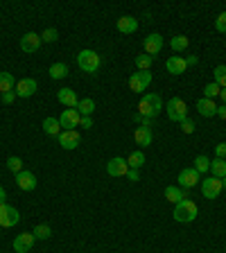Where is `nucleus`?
<instances>
[{"label":"nucleus","mask_w":226,"mask_h":253,"mask_svg":"<svg viewBox=\"0 0 226 253\" xmlns=\"http://www.w3.org/2000/svg\"><path fill=\"white\" fill-rule=\"evenodd\" d=\"M0 91L2 93L16 91V79H14L11 72H0Z\"/></svg>","instance_id":"nucleus-24"},{"label":"nucleus","mask_w":226,"mask_h":253,"mask_svg":"<svg viewBox=\"0 0 226 253\" xmlns=\"http://www.w3.org/2000/svg\"><path fill=\"white\" fill-rule=\"evenodd\" d=\"M79 122H81V115L77 108H66L64 113L59 115V124L64 129H75V127H79Z\"/></svg>","instance_id":"nucleus-11"},{"label":"nucleus","mask_w":226,"mask_h":253,"mask_svg":"<svg viewBox=\"0 0 226 253\" xmlns=\"http://www.w3.org/2000/svg\"><path fill=\"white\" fill-rule=\"evenodd\" d=\"M38 48H41V36H38V34L27 32L25 36L21 38V50H23V52L32 54V52H37Z\"/></svg>","instance_id":"nucleus-14"},{"label":"nucleus","mask_w":226,"mask_h":253,"mask_svg":"<svg viewBox=\"0 0 226 253\" xmlns=\"http://www.w3.org/2000/svg\"><path fill=\"white\" fill-rule=\"evenodd\" d=\"M43 131H45L48 136H57V138H59V134H61L59 120H57V118H45V120H43Z\"/></svg>","instance_id":"nucleus-26"},{"label":"nucleus","mask_w":226,"mask_h":253,"mask_svg":"<svg viewBox=\"0 0 226 253\" xmlns=\"http://www.w3.org/2000/svg\"><path fill=\"white\" fill-rule=\"evenodd\" d=\"M50 79H66L68 77V66L66 64H52L48 70Z\"/></svg>","instance_id":"nucleus-27"},{"label":"nucleus","mask_w":226,"mask_h":253,"mask_svg":"<svg viewBox=\"0 0 226 253\" xmlns=\"http://www.w3.org/2000/svg\"><path fill=\"white\" fill-rule=\"evenodd\" d=\"M165 68H167V72H170V75H183V72L188 70V64H186V59H183V57H177V54H174V57H170V59H167Z\"/></svg>","instance_id":"nucleus-18"},{"label":"nucleus","mask_w":226,"mask_h":253,"mask_svg":"<svg viewBox=\"0 0 226 253\" xmlns=\"http://www.w3.org/2000/svg\"><path fill=\"white\" fill-rule=\"evenodd\" d=\"M57 97H59V102L68 108H77V104H79V100H77V95H75L73 88H61V91L57 93Z\"/></svg>","instance_id":"nucleus-22"},{"label":"nucleus","mask_w":226,"mask_h":253,"mask_svg":"<svg viewBox=\"0 0 226 253\" xmlns=\"http://www.w3.org/2000/svg\"><path fill=\"white\" fill-rule=\"evenodd\" d=\"M208 170H210V161L204 156V154H199V156L194 158V172L201 177V174H206Z\"/></svg>","instance_id":"nucleus-30"},{"label":"nucleus","mask_w":226,"mask_h":253,"mask_svg":"<svg viewBox=\"0 0 226 253\" xmlns=\"http://www.w3.org/2000/svg\"><path fill=\"white\" fill-rule=\"evenodd\" d=\"M194 127H197V124H194L190 118H186V120H183V122H181V131H183V134H192V131H194Z\"/></svg>","instance_id":"nucleus-39"},{"label":"nucleus","mask_w":226,"mask_h":253,"mask_svg":"<svg viewBox=\"0 0 226 253\" xmlns=\"http://www.w3.org/2000/svg\"><path fill=\"white\" fill-rule=\"evenodd\" d=\"M215 154H217V158H226V143L215 145Z\"/></svg>","instance_id":"nucleus-41"},{"label":"nucleus","mask_w":226,"mask_h":253,"mask_svg":"<svg viewBox=\"0 0 226 253\" xmlns=\"http://www.w3.org/2000/svg\"><path fill=\"white\" fill-rule=\"evenodd\" d=\"M37 88H38V84H37V79H21V81H16V97H23V100H27V97H32L34 93H37Z\"/></svg>","instance_id":"nucleus-12"},{"label":"nucleus","mask_w":226,"mask_h":253,"mask_svg":"<svg viewBox=\"0 0 226 253\" xmlns=\"http://www.w3.org/2000/svg\"><path fill=\"white\" fill-rule=\"evenodd\" d=\"M213 75H215V84L220 88H226V66H217L213 70Z\"/></svg>","instance_id":"nucleus-33"},{"label":"nucleus","mask_w":226,"mask_h":253,"mask_svg":"<svg viewBox=\"0 0 226 253\" xmlns=\"http://www.w3.org/2000/svg\"><path fill=\"white\" fill-rule=\"evenodd\" d=\"M79 143H81V136L77 134L75 129H64L59 134V145L64 147V149H77L79 147Z\"/></svg>","instance_id":"nucleus-9"},{"label":"nucleus","mask_w":226,"mask_h":253,"mask_svg":"<svg viewBox=\"0 0 226 253\" xmlns=\"http://www.w3.org/2000/svg\"><path fill=\"white\" fill-rule=\"evenodd\" d=\"M5 199H7V192H5V188H2V185H0V206L5 204Z\"/></svg>","instance_id":"nucleus-45"},{"label":"nucleus","mask_w":226,"mask_h":253,"mask_svg":"<svg viewBox=\"0 0 226 253\" xmlns=\"http://www.w3.org/2000/svg\"><path fill=\"white\" fill-rule=\"evenodd\" d=\"M143 48H145V54H150V57H154V54L161 52L163 48V36L161 34H150V36H145V41H143Z\"/></svg>","instance_id":"nucleus-13"},{"label":"nucleus","mask_w":226,"mask_h":253,"mask_svg":"<svg viewBox=\"0 0 226 253\" xmlns=\"http://www.w3.org/2000/svg\"><path fill=\"white\" fill-rule=\"evenodd\" d=\"M57 38H59V32H57L54 27H48V30L41 34V41H45V43H54Z\"/></svg>","instance_id":"nucleus-36"},{"label":"nucleus","mask_w":226,"mask_h":253,"mask_svg":"<svg viewBox=\"0 0 226 253\" xmlns=\"http://www.w3.org/2000/svg\"><path fill=\"white\" fill-rule=\"evenodd\" d=\"M210 172L215 179H224L226 177V161L224 158H215V161H210Z\"/></svg>","instance_id":"nucleus-29"},{"label":"nucleus","mask_w":226,"mask_h":253,"mask_svg":"<svg viewBox=\"0 0 226 253\" xmlns=\"http://www.w3.org/2000/svg\"><path fill=\"white\" fill-rule=\"evenodd\" d=\"M165 199L170 201V204H179V201L188 199V190L179 188V185H167L165 188Z\"/></svg>","instance_id":"nucleus-21"},{"label":"nucleus","mask_w":226,"mask_h":253,"mask_svg":"<svg viewBox=\"0 0 226 253\" xmlns=\"http://www.w3.org/2000/svg\"><path fill=\"white\" fill-rule=\"evenodd\" d=\"M16 185H18L21 190H25V192H30V190L37 188V177H34L32 172L23 170V172L16 174Z\"/></svg>","instance_id":"nucleus-17"},{"label":"nucleus","mask_w":226,"mask_h":253,"mask_svg":"<svg viewBox=\"0 0 226 253\" xmlns=\"http://www.w3.org/2000/svg\"><path fill=\"white\" fill-rule=\"evenodd\" d=\"M201 183V194H204L206 199H217L222 194V179H215V177H208L204 179V181H199Z\"/></svg>","instance_id":"nucleus-6"},{"label":"nucleus","mask_w":226,"mask_h":253,"mask_svg":"<svg viewBox=\"0 0 226 253\" xmlns=\"http://www.w3.org/2000/svg\"><path fill=\"white\" fill-rule=\"evenodd\" d=\"M177 181H179V188L190 190V188H194V185H199L201 179H199V174L194 172V167H186V170H181V172H179Z\"/></svg>","instance_id":"nucleus-8"},{"label":"nucleus","mask_w":226,"mask_h":253,"mask_svg":"<svg viewBox=\"0 0 226 253\" xmlns=\"http://www.w3.org/2000/svg\"><path fill=\"white\" fill-rule=\"evenodd\" d=\"M151 84V72L150 70H138L129 77V88L131 93H145Z\"/></svg>","instance_id":"nucleus-5"},{"label":"nucleus","mask_w":226,"mask_h":253,"mask_svg":"<svg viewBox=\"0 0 226 253\" xmlns=\"http://www.w3.org/2000/svg\"><path fill=\"white\" fill-rule=\"evenodd\" d=\"M197 111H199L201 118H213V115H217L215 100H208V97H201V100H197Z\"/></svg>","instance_id":"nucleus-16"},{"label":"nucleus","mask_w":226,"mask_h":253,"mask_svg":"<svg viewBox=\"0 0 226 253\" xmlns=\"http://www.w3.org/2000/svg\"><path fill=\"white\" fill-rule=\"evenodd\" d=\"M222 188H224V190H226V177H224V179H222Z\"/></svg>","instance_id":"nucleus-48"},{"label":"nucleus","mask_w":226,"mask_h":253,"mask_svg":"<svg viewBox=\"0 0 226 253\" xmlns=\"http://www.w3.org/2000/svg\"><path fill=\"white\" fill-rule=\"evenodd\" d=\"M115 27H118L120 34H134L136 30H138V21H136L134 16H120Z\"/></svg>","instance_id":"nucleus-19"},{"label":"nucleus","mask_w":226,"mask_h":253,"mask_svg":"<svg viewBox=\"0 0 226 253\" xmlns=\"http://www.w3.org/2000/svg\"><path fill=\"white\" fill-rule=\"evenodd\" d=\"M79 127H84V129H91V127H93V118H81Z\"/></svg>","instance_id":"nucleus-43"},{"label":"nucleus","mask_w":226,"mask_h":253,"mask_svg":"<svg viewBox=\"0 0 226 253\" xmlns=\"http://www.w3.org/2000/svg\"><path fill=\"white\" fill-rule=\"evenodd\" d=\"M151 64H154V57H150V54H138L136 57V68L138 70H150Z\"/></svg>","instance_id":"nucleus-32"},{"label":"nucleus","mask_w":226,"mask_h":253,"mask_svg":"<svg viewBox=\"0 0 226 253\" xmlns=\"http://www.w3.org/2000/svg\"><path fill=\"white\" fill-rule=\"evenodd\" d=\"M217 115H220L222 120H226V104H222V107H217Z\"/></svg>","instance_id":"nucleus-44"},{"label":"nucleus","mask_w":226,"mask_h":253,"mask_svg":"<svg viewBox=\"0 0 226 253\" xmlns=\"http://www.w3.org/2000/svg\"><path fill=\"white\" fill-rule=\"evenodd\" d=\"M220 93H222V88L217 86L215 81H213V84H206V86H204V97H208V100H215V97H220Z\"/></svg>","instance_id":"nucleus-34"},{"label":"nucleus","mask_w":226,"mask_h":253,"mask_svg":"<svg viewBox=\"0 0 226 253\" xmlns=\"http://www.w3.org/2000/svg\"><path fill=\"white\" fill-rule=\"evenodd\" d=\"M77 111H79L81 118H91V115L95 113V100H91V97H84V100H79V104H77Z\"/></svg>","instance_id":"nucleus-23"},{"label":"nucleus","mask_w":226,"mask_h":253,"mask_svg":"<svg viewBox=\"0 0 226 253\" xmlns=\"http://www.w3.org/2000/svg\"><path fill=\"white\" fill-rule=\"evenodd\" d=\"M127 165H129V170H140L145 165V151H131L129 158H127Z\"/></svg>","instance_id":"nucleus-25"},{"label":"nucleus","mask_w":226,"mask_h":253,"mask_svg":"<svg viewBox=\"0 0 226 253\" xmlns=\"http://www.w3.org/2000/svg\"><path fill=\"white\" fill-rule=\"evenodd\" d=\"M167 118L174 120V122H183V120L188 118V104L183 102L181 97L167 100Z\"/></svg>","instance_id":"nucleus-4"},{"label":"nucleus","mask_w":226,"mask_h":253,"mask_svg":"<svg viewBox=\"0 0 226 253\" xmlns=\"http://www.w3.org/2000/svg\"><path fill=\"white\" fill-rule=\"evenodd\" d=\"M77 66H79L84 72L95 75L97 70H100V66H102V57H100L95 50H81V52L77 54Z\"/></svg>","instance_id":"nucleus-3"},{"label":"nucleus","mask_w":226,"mask_h":253,"mask_svg":"<svg viewBox=\"0 0 226 253\" xmlns=\"http://www.w3.org/2000/svg\"><path fill=\"white\" fill-rule=\"evenodd\" d=\"M131 120H134V122H138L140 127H147V129H151V122H154V120H150V118H145V115H140L138 111H136L134 115H131Z\"/></svg>","instance_id":"nucleus-37"},{"label":"nucleus","mask_w":226,"mask_h":253,"mask_svg":"<svg viewBox=\"0 0 226 253\" xmlns=\"http://www.w3.org/2000/svg\"><path fill=\"white\" fill-rule=\"evenodd\" d=\"M18 221H21V213H18L16 208H11V206H7V204L0 206V226L11 228V226H16Z\"/></svg>","instance_id":"nucleus-7"},{"label":"nucleus","mask_w":226,"mask_h":253,"mask_svg":"<svg viewBox=\"0 0 226 253\" xmlns=\"http://www.w3.org/2000/svg\"><path fill=\"white\" fill-rule=\"evenodd\" d=\"M32 235L37 237V240H48L50 235H52V228L48 226V224H37L32 231Z\"/></svg>","instance_id":"nucleus-31"},{"label":"nucleus","mask_w":226,"mask_h":253,"mask_svg":"<svg viewBox=\"0 0 226 253\" xmlns=\"http://www.w3.org/2000/svg\"><path fill=\"white\" fill-rule=\"evenodd\" d=\"M34 240H37V237H34L32 233H21V235H16L14 237V251L16 253H27L30 249H32Z\"/></svg>","instance_id":"nucleus-15"},{"label":"nucleus","mask_w":226,"mask_h":253,"mask_svg":"<svg viewBox=\"0 0 226 253\" xmlns=\"http://www.w3.org/2000/svg\"><path fill=\"white\" fill-rule=\"evenodd\" d=\"M127 179H129L131 183H136V181H140V177H138V170H129V172H127Z\"/></svg>","instance_id":"nucleus-42"},{"label":"nucleus","mask_w":226,"mask_h":253,"mask_svg":"<svg viewBox=\"0 0 226 253\" xmlns=\"http://www.w3.org/2000/svg\"><path fill=\"white\" fill-rule=\"evenodd\" d=\"M107 172H109V177H127V172H129V165H127V158L113 156L111 161L107 163Z\"/></svg>","instance_id":"nucleus-10"},{"label":"nucleus","mask_w":226,"mask_h":253,"mask_svg":"<svg viewBox=\"0 0 226 253\" xmlns=\"http://www.w3.org/2000/svg\"><path fill=\"white\" fill-rule=\"evenodd\" d=\"M220 97H222V102L226 104V88H222V93H220Z\"/></svg>","instance_id":"nucleus-47"},{"label":"nucleus","mask_w":226,"mask_h":253,"mask_svg":"<svg viewBox=\"0 0 226 253\" xmlns=\"http://www.w3.org/2000/svg\"><path fill=\"white\" fill-rule=\"evenodd\" d=\"M134 140H136V145H140L143 149H145V147L151 145L154 134H151V129H147V127H138V129L134 131Z\"/></svg>","instance_id":"nucleus-20"},{"label":"nucleus","mask_w":226,"mask_h":253,"mask_svg":"<svg viewBox=\"0 0 226 253\" xmlns=\"http://www.w3.org/2000/svg\"><path fill=\"white\" fill-rule=\"evenodd\" d=\"M0 100H2V104H14L16 93H14V91H11V93H2V95H0Z\"/></svg>","instance_id":"nucleus-40"},{"label":"nucleus","mask_w":226,"mask_h":253,"mask_svg":"<svg viewBox=\"0 0 226 253\" xmlns=\"http://www.w3.org/2000/svg\"><path fill=\"white\" fill-rule=\"evenodd\" d=\"M197 61H199V59H197V57H188V59H186V64H188V66H194V64H197Z\"/></svg>","instance_id":"nucleus-46"},{"label":"nucleus","mask_w":226,"mask_h":253,"mask_svg":"<svg viewBox=\"0 0 226 253\" xmlns=\"http://www.w3.org/2000/svg\"><path fill=\"white\" fill-rule=\"evenodd\" d=\"M197 204L194 201H190V199H183V201H179V204H174V213H172V217L177 221H181V224H190V221H194L197 219Z\"/></svg>","instance_id":"nucleus-2"},{"label":"nucleus","mask_w":226,"mask_h":253,"mask_svg":"<svg viewBox=\"0 0 226 253\" xmlns=\"http://www.w3.org/2000/svg\"><path fill=\"white\" fill-rule=\"evenodd\" d=\"M215 30L217 32H222V34L226 32V11H222L220 16L215 18Z\"/></svg>","instance_id":"nucleus-38"},{"label":"nucleus","mask_w":226,"mask_h":253,"mask_svg":"<svg viewBox=\"0 0 226 253\" xmlns=\"http://www.w3.org/2000/svg\"><path fill=\"white\" fill-rule=\"evenodd\" d=\"M7 167H9L14 174H18V172H23V161L18 156H9L7 158Z\"/></svg>","instance_id":"nucleus-35"},{"label":"nucleus","mask_w":226,"mask_h":253,"mask_svg":"<svg viewBox=\"0 0 226 253\" xmlns=\"http://www.w3.org/2000/svg\"><path fill=\"white\" fill-rule=\"evenodd\" d=\"M190 45V38L183 36V34H177V36L170 38V48L174 50V52H183V50Z\"/></svg>","instance_id":"nucleus-28"},{"label":"nucleus","mask_w":226,"mask_h":253,"mask_svg":"<svg viewBox=\"0 0 226 253\" xmlns=\"http://www.w3.org/2000/svg\"><path fill=\"white\" fill-rule=\"evenodd\" d=\"M163 111V100L158 93H150V95H143V100L138 102V113L145 115V118L154 120L158 113Z\"/></svg>","instance_id":"nucleus-1"}]
</instances>
